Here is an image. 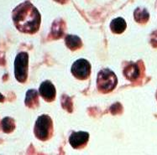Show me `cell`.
Masks as SVG:
<instances>
[{
    "instance_id": "277c9868",
    "label": "cell",
    "mask_w": 157,
    "mask_h": 155,
    "mask_svg": "<svg viewBox=\"0 0 157 155\" xmlns=\"http://www.w3.org/2000/svg\"><path fill=\"white\" fill-rule=\"evenodd\" d=\"M29 55L26 52H20L14 61V75L17 81L24 83L28 77Z\"/></svg>"
},
{
    "instance_id": "ac0fdd59",
    "label": "cell",
    "mask_w": 157,
    "mask_h": 155,
    "mask_svg": "<svg viewBox=\"0 0 157 155\" xmlns=\"http://www.w3.org/2000/svg\"><path fill=\"white\" fill-rule=\"evenodd\" d=\"M156 98H157V92H156Z\"/></svg>"
},
{
    "instance_id": "2e32d148",
    "label": "cell",
    "mask_w": 157,
    "mask_h": 155,
    "mask_svg": "<svg viewBox=\"0 0 157 155\" xmlns=\"http://www.w3.org/2000/svg\"><path fill=\"white\" fill-rule=\"evenodd\" d=\"M56 2H58V3H61V4H63V3H67V0H56Z\"/></svg>"
},
{
    "instance_id": "30bf717a",
    "label": "cell",
    "mask_w": 157,
    "mask_h": 155,
    "mask_svg": "<svg viewBox=\"0 0 157 155\" xmlns=\"http://www.w3.org/2000/svg\"><path fill=\"white\" fill-rule=\"evenodd\" d=\"M110 28L115 34H121L126 29V22L122 18H117L111 22Z\"/></svg>"
},
{
    "instance_id": "9c48e42d",
    "label": "cell",
    "mask_w": 157,
    "mask_h": 155,
    "mask_svg": "<svg viewBox=\"0 0 157 155\" xmlns=\"http://www.w3.org/2000/svg\"><path fill=\"white\" fill-rule=\"evenodd\" d=\"M25 105L29 108H35L39 105V95L35 90H29L26 93Z\"/></svg>"
},
{
    "instance_id": "e0dca14e",
    "label": "cell",
    "mask_w": 157,
    "mask_h": 155,
    "mask_svg": "<svg viewBox=\"0 0 157 155\" xmlns=\"http://www.w3.org/2000/svg\"><path fill=\"white\" fill-rule=\"evenodd\" d=\"M3 101H4V97H3L2 94L0 93V102H3Z\"/></svg>"
},
{
    "instance_id": "ba28073f",
    "label": "cell",
    "mask_w": 157,
    "mask_h": 155,
    "mask_svg": "<svg viewBox=\"0 0 157 155\" xmlns=\"http://www.w3.org/2000/svg\"><path fill=\"white\" fill-rule=\"evenodd\" d=\"M124 74L125 77L128 79L129 81H135L140 76V66H139L138 64H135V63L128 64V65L125 66L124 71Z\"/></svg>"
},
{
    "instance_id": "5b68a950",
    "label": "cell",
    "mask_w": 157,
    "mask_h": 155,
    "mask_svg": "<svg viewBox=\"0 0 157 155\" xmlns=\"http://www.w3.org/2000/svg\"><path fill=\"white\" fill-rule=\"evenodd\" d=\"M71 73L77 79L85 80L90 76L91 73V65L84 59H80L74 62L71 66Z\"/></svg>"
},
{
    "instance_id": "9a60e30c",
    "label": "cell",
    "mask_w": 157,
    "mask_h": 155,
    "mask_svg": "<svg viewBox=\"0 0 157 155\" xmlns=\"http://www.w3.org/2000/svg\"><path fill=\"white\" fill-rule=\"evenodd\" d=\"M62 106H63V108L67 109L68 112H71L72 111V103H71V98H69L68 97H63L62 98Z\"/></svg>"
},
{
    "instance_id": "3957f363",
    "label": "cell",
    "mask_w": 157,
    "mask_h": 155,
    "mask_svg": "<svg viewBox=\"0 0 157 155\" xmlns=\"http://www.w3.org/2000/svg\"><path fill=\"white\" fill-rule=\"evenodd\" d=\"M117 76L109 69L102 70L98 75V88L103 93H108L113 90L117 86Z\"/></svg>"
},
{
    "instance_id": "7c38bea8",
    "label": "cell",
    "mask_w": 157,
    "mask_h": 155,
    "mask_svg": "<svg viewBox=\"0 0 157 155\" xmlns=\"http://www.w3.org/2000/svg\"><path fill=\"white\" fill-rule=\"evenodd\" d=\"M1 127H2V129L4 133H10L11 132H13L14 128H15V123H14V120L11 117L6 116L4 117L2 122H1Z\"/></svg>"
},
{
    "instance_id": "5bb4252c",
    "label": "cell",
    "mask_w": 157,
    "mask_h": 155,
    "mask_svg": "<svg viewBox=\"0 0 157 155\" xmlns=\"http://www.w3.org/2000/svg\"><path fill=\"white\" fill-rule=\"evenodd\" d=\"M54 26L56 27V29L55 27H53V30H52L53 35H54L56 38H60V37L63 35V30H62L61 24H56V23H55Z\"/></svg>"
},
{
    "instance_id": "7a4b0ae2",
    "label": "cell",
    "mask_w": 157,
    "mask_h": 155,
    "mask_svg": "<svg viewBox=\"0 0 157 155\" xmlns=\"http://www.w3.org/2000/svg\"><path fill=\"white\" fill-rule=\"evenodd\" d=\"M52 120L48 115H41L36 120L35 125V137L42 141L49 139L52 135Z\"/></svg>"
},
{
    "instance_id": "8992f818",
    "label": "cell",
    "mask_w": 157,
    "mask_h": 155,
    "mask_svg": "<svg viewBox=\"0 0 157 155\" xmlns=\"http://www.w3.org/2000/svg\"><path fill=\"white\" fill-rule=\"evenodd\" d=\"M89 138V134L86 132H74L70 136L71 145L74 149H82L86 146Z\"/></svg>"
},
{
    "instance_id": "52a82bcc",
    "label": "cell",
    "mask_w": 157,
    "mask_h": 155,
    "mask_svg": "<svg viewBox=\"0 0 157 155\" xmlns=\"http://www.w3.org/2000/svg\"><path fill=\"white\" fill-rule=\"evenodd\" d=\"M40 94L46 101L51 102L56 97V88L50 81H44L40 87Z\"/></svg>"
},
{
    "instance_id": "6da1fadb",
    "label": "cell",
    "mask_w": 157,
    "mask_h": 155,
    "mask_svg": "<svg viewBox=\"0 0 157 155\" xmlns=\"http://www.w3.org/2000/svg\"><path fill=\"white\" fill-rule=\"evenodd\" d=\"M13 20L14 25L19 31L34 34L40 28V14L32 3L26 1L13 9Z\"/></svg>"
},
{
    "instance_id": "8fae6325",
    "label": "cell",
    "mask_w": 157,
    "mask_h": 155,
    "mask_svg": "<svg viewBox=\"0 0 157 155\" xmlns=\"http://www.w3.org/2000/svg\"><path fill=\"white\" fill-rule=\"evenodd\" d=\"M66 44L68 48L71 50H76L82 46V40L79 37L75 35H67L66 37Z\"/></svg>"
},
{
    "instance_id": "4fadbf2b",
    "label": "cell",
    "mask_w": 157,
    "mask_h": 155,
    "mask_svg": "<svg viewBox=\"0 0 157 155\" xmlns=\"http://www.w3.org/2000/svg\"><path fill=\"white\" fill-rule=\"evenodd\" d=\"M134 15H135V20L140 24H144L149 20V13L144 9H140V8L136 9Z\"/></svg>"
}]
</instances>
